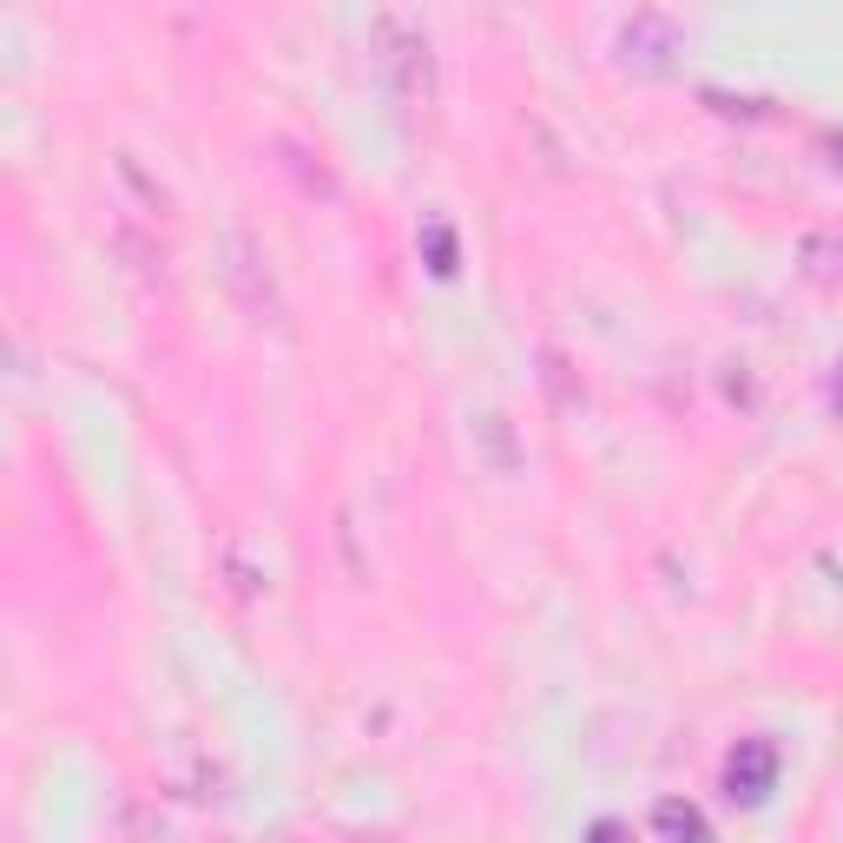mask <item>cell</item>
<instances>
[{
  "label": "cell",
  "mask_w": 843,
  "mask_h": 843,
  "mask_svg": "<svg viewBox=\"0 0 843 843\" xmlns=\"http://www.w3.org/2000/svg\"><path fill=\"white\" fill-rule=\"evenodd\" d=\"M659 824H666V830H679V837H692V843L705 837V830H699V817H692V811L679 817V811H672V804H666V811H659Z\"/></svg>",
  "instance_id": "1"
}]
</instances>
